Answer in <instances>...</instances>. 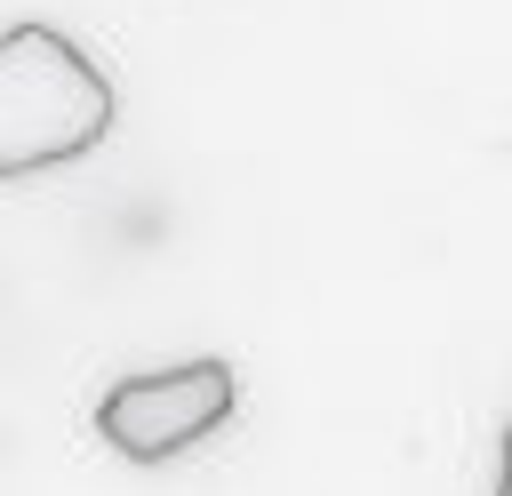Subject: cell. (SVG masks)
Here are the masks:
<instances>
[{
  "mask_svg": "<svg viewBox=\"0 0 512 496\" xmlns=\"http://www.w3.org/2000/svg\"><path fill=\"white\" fill-rule=\"evenodd\" d=\"M496 496H512V424H504V448H496Z\"/></svg>",
  "mask_w": 512,
  "mask_h": 496,
  "instance_id": "obj_3",
  "label": "cell"
},
{
  "mask_svg": "<svg viewBox=\"0 0 512 496\" xmlns=\"http://www.w3.org/2000/svg\"><path fill=\"white\" fill-rule=\"evenodd\" d=\"M240 408V376L232 360L200 352V360H168V368H136L112 376L96 392V440L128 464H168L200 440H216Z\"/></svg>",
  "mask_w": 512,
  "mask_h": 496,
  "instance_id": "obj_2",
  "label": "cell"
},
{
  "mask_svg": "<svg viewBox=\"0 0 512 496\" xmlns=\"http://www.w3.org/2000/svg\"><path fill=\"white\" fill-rule=\"evenodd\" d=\"M120 120L112 72L64 24H0V184L88 160Z\"/></svg>",
  "mask_w": 512,
  "mask_h": 496,
  "instance_id": "obj_1",
  "label": "cell"
}]
</instances>
